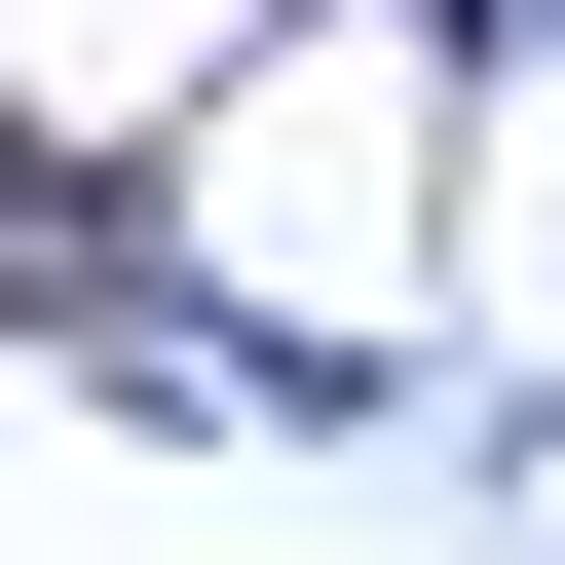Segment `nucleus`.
<instances>
[{
  "mask_svg": "<svg viewBox=\"0 0 565 565\" xmlns=\"http://www.w3.org/2000/svg\"><path fill=\"white\" fill-rule=\"evenodd\" d=\"M0 302H76V189H39V151H0Z\"/></svg>",
  "mask_w": 565,
  "mask_h": 565,
  "instance_id": "nucleus-1",
  "label": "nucleus"
}]
</instances>
